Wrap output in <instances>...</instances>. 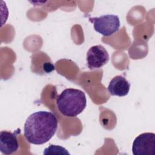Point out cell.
Masks as SVG:
<instances>
[{"mask_svg":"<svg viewBox=\"0 0 155 155\" xmlns=\"http://www.w3.org/2000/svg\"><path fill=\"white\" fill-rule=\"evenodd\" d=\"M58 125L56 116L50 111H39L30 114L24 126L26 140L34 145H42L54 135Z\"/></svg>","mask_w":155,"mask_h":155,"instance_id":"6da1fadb","label":"cell"},{"mask_svg":"<svg viewBox=\"0 0 155 155\" xmlns=\"http://www.w3.org/2000/svg\"><path fill=\"white\" fill-rule=\"evenodd\" d=\"M56 103L62 114L73 117L84 110L87 105V99L82 90L70 88L65 89L58 96Z\"/></svg>","mask_w":155,"mask_h":155,"instance_id":"7a4b0ae2","label":"cell"},{"mask_svg":"<svg viewBox=\"0 0 155 155\" xmlns=\"http://www.w3.org/2000/svg\"><path fill=\"white\" fill-rule=\"evenodd\" d=\"M93 24L96 31L104 36H109L117 31L120 27V20L115 15H104L99 17L89 18Z\"/></svg>","mask_w":155,"mask_h":155,"instance_id":"3957f363","label":"cell"},{"mask_svg":"<svg viewBox=\"0 0 155 155\" xmlns=\"http://www.w3.org/2000/svg\"><path fill=\"white\" fill-rule=\"evenodd\" d=\"M132 152L134 155H153L155 152V134L143 133L133 141Z\"/></svg>","mask_w":155,"mask_h":155,"instance_id":"277c9868","label":"cell"},{"mask_svg":"<svg viewBox=\"0 0 155 155\" xmlns=\"http://www.w3.org/2000/svg\"><path fill=\"white\" fill-rule=\"evenodd\" d=\"M109 59L108 51L101 45L91 47L87 53V64L90 70L103 67L108 62Z\"/></svg>","mask_w":155,"mask_h":155,"instance_id":"5b68a950","label":"cell"},{"mask_svg":"<svg viewBox=\"0 0 155 155\" xmlns=\"http://www.w3.org/2000/svg\"><path fill=\"white\" fill-rule=\"evenodd\" d=\"M20 130L12 133L9 131L2 130L0 132V151L5 155H10L16 152L19 148L17 139Z\"/></svg>","mask_w":155,"mask_h":155,"instance_id":"8992f818","label":"cell"},{"mask_svg":"<svg viewBox=\"0 0 155 155\" xmlns=\"http://www.w3.org/2000/svg\"><path fill=\"white\" fill-rule=\"evenodd\" d=\"M130 89V82L122 75L114 76L110 81L108 86V90L111 95L119 97H123L127 95Z\"/></svg>","mask_w":155,"mask_h":155,"instance_id":"52a82bcc","label":"cell"},{"mask_svg":"<svg viewBox=\"0 0 155 155\" xmlns=\"http://www.w3.org/2000/svg\"><path fill=\"white\" fill-rule=\"evenodd\" d=\"M44 154H70L68 151L64 147L56 145H50L48 147L45 148Z\"/></svg>","mask_w":155,"mask_h":155,"instance_id":"ba28073f","label":"cell"}]
</instances>
